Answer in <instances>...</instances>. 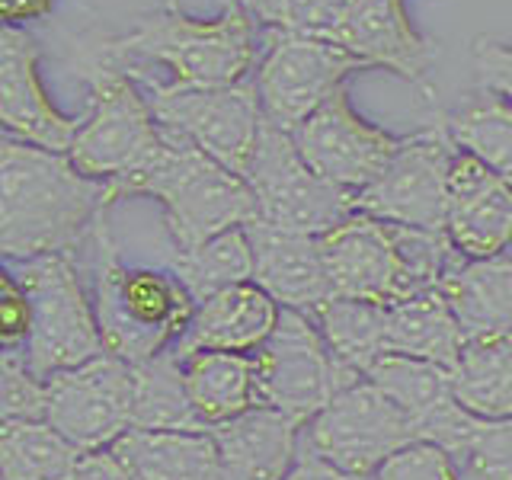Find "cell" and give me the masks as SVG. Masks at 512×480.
<instances>
[{
  "instance_id": "cell-1",
  "label": "cell",
  "mask_w": 512,
  "mask_h": 480,
  "mask_svg": "<svg viewBox=\"0 0 512 480\" xmlns=\"http://www.w3.org/2000/svg\"><path fill=\"white\" fill-rule=\"evenodd\" d=\"M109 205V183L80 173L68 154L13 138L0 144V250L10 263L74 253Z\"/></svg>"
},
{
  "instance_id": "cell-2",
  "label": "cell",
  "mask_w": 512,
  "mask_h": 480,
  "mask_svg": "<svg viewBox=\"0 0 512 480\" xmlns=\"http://www.w3.org/2000/svg\"><path fill=\"white\" fill-rule=\"evenodd\" d=\"M333 298L394 304L442 288L464 256L448 234L404 228L362 212L320 237Z\"/></svg>"
},
{
  "instance_id": "cell-3",
  "label": "cell",
  "mask_w": 512,
  "mask_h": 480,
  "mask_svg": "<svg viewBox=\"0 0 512 480\" xmlns=\"http://www.w3.org/2000/svg\"><path fill=\"white\" fill-rule=\"evenodd\" d=\"M93 311L106 352L128 365L148 362L186 333L196 301L176 272L128 269L109 240L106 218L93 234Z\"/></svg>"
},
{
  "instance_id": "cell-4",
  "label": "cell",
  "mask_w": 512,
  "mask_h": 480,
  "mask_svg": "<svg viewBox=\"0 0 512 480\" xmlns=\"http://www.w3.org/2000/svg\"><path fill=\"white\" fill-rule=\"evenodd\" d=\"M128 196H154L164 205L176 253L196 250L224 231L256 221V199L244 176L170 128L164 151L132 183Z\"/></svg>"
},
{
  "instance_id": "cell-5",
  "label": "cell",
  "mask_w": 512,
  "mask_h": 480,
  "mask_svg": "<svg viewBox=\"0 0 512 480\" xmlns=\"http://www.w3.org/2000/svg\"><path fill=\"white\" fill-rule=\"evenodd\" d=\"M109 52L164 64L176 87H231L253 74L256 20L237 0L215 20H196L180 7H167L138 20L128 36L112 39Z\"/></svg>"
},
{
  "instance_id": "cell-6",
  "label": "cell",
  "mask_w": 512,
  "mask_h": 480,
  "mask_svg": "<svg viewBox=\"0 0 512 480\" xmlns=\"http://www.w3.org/2000/svg\"><path fill=\"white\" fill-rule=\"evenodd\" d=\"M90 96V116L80 122L68 157L80 173L109 183V196L116 202L128 196L132 183L160 157L167 128L157 122L151 100L125 71L93 68Z\"/></svg>"
},
{
  "instance_id": "cell-7",
  "label": "cell",
  "mask_w": 512,
  "mask_h": 480,
  "mask_svg": "<svg viewBox=\"0 0 512 480\" xmlns=\"http://www.w3.org/2000/svg\"><path fill=\"white\" fill-rule=\"evenodd\" d=\"M16 282L23 285L32 311L29 343L23 352L39 378L103 356L106 343L96 324L93 298L74 266V253L26 260L20 263Z\"/></svg>"
},
{
  "instance_id": "cell-8",
  "label": "cell",
  "mask_w": 512,
  "mask_h": 480,
  "mask_svg": "<svg viewBox=\"0 0 512 480\" xmlns=\"http://www.w3.org/2000/svg\"><path fill=\"white\" fill-rule=\"evenodd\" d=\"M244 180L256 199V221L269 228L324 237L356 215V199L327 183L301 157L295 138L266 119Z\"/></svg>"
},
{
  "instance_id": "cell-9",
  "label": "cell",
  "mask_w": 512,
  "mask_h": 480,
  "mask_svg": "<svg viewBox=\"0 0 512 480\" xmlns=\"http://www.w3.org/2000/svg\"><path fill=\"white\" fill-rule=\"evenodd\" d=\"M352 368L333 356L324 333L301 311L282 308L276 330L256 349L260 407H272L308 426L330 400L359 381Z\"/></svg>"
},
{
  "instance_id": "cell-10",
  "label": "cell",
  "mask_w": 512,
  "mask_h": 480,
  "mask_svg": "<svg viewBox=\"0 0 512 480\" xmlns=\"http://www.w3.org/2000/svg\"><path fill=\"white\" fill-rule=\"evenodd\" d=\"M356 71H368V64L330 39L272 32L266 55L253 71L263 119L295 135L320 106H327L343 90V80Z\"/></svg>"
},
{
  "instance_id": "cell-11",
  "label": "cell",
  "mask_w": 512,
  "mask_h": 480,
  "mask_svg": "<svg viewBox=\"0 0 512 480\" xmlns=\"http://www.w3.org/2000/svg\"><path fill=\"white\" fill-rule=\"evenodd\" d=\"M148 100L160 125L237 176H247L263 132V106L253 77L231 87H176L151 80Z\"/></svg>"
},
{
  "instance_id": "cell-12",
  "label": "cell",
  "mask_w": 512,
  "mask_h": 480,
  "mask_svg": "<svg viewBox=\"0 0 512 480\" xmlns=\"http://www.w3.org/2000/svg\"><path fill=\"white\" fill-rule=\"evenodd\" d=\"M304 439L336 468L375 477L384 461L420 442V429L375 381L359 378L304 426Z\"/></svg>"
},
{
  "instance_id": "cell-13",
  "label": "cell",
  "mask_w": 512,
  "mask_h": 480,
  "mask_svg": "<svg viewBox=\"0 0 512 480\" xmlns=\"http://www.w3.org/2000/svg\"><path fill=\"white\" fill-rule=\"evenodd\" d=\"M455 154L458 144L448 135L445 122L426 132L404 135L378 180L356 196V212L404 224V228L445 234L448 170Z\"/></svg>"
},
{
  "instance_id": "cell-14",
  "label": "cell",
  "mask_w": 512,
  "mask_h": 480,
  "mask_svg": "<svg viewBox=\"0 0 512 480\" xmlns=\"http://www.w3.org/2000/svg\"><path fill=\"white\" fill-rule=\"evenodd\" d=\"M132 391V365L103 352L45 378V423L80 452H100L132 429Z\"/></svg>"
},
{
  "instance_id": "cell-15",
  "label": "cell",
  "mask_w": 512,
  "mask_h": 480,
  "mask_svg": "<svg viewBox=\"0 0 512 480\" xmlns=\"http://www.w3.org/2000/svg\"><path fill=\"white\" fill-rule=\"evenodd\" d=\"M292 138L301 157L327 183L343 189L352 199L378 180L394 151L400 148V141H404L397 135H388L372 122H365L352 109L346 90L336 93L327 106H320Z\"/></svg>"
},
{
  "instance_id": "cell-16",
  "label": "cell",
  "mask_w": 512,
  "mask_h": 480,
  "mask_svg": "<svg viewBox=\"0 0 512 480\" xmlns=\"http://www.w3.org/2000/svg\"><path fill=\"white\" fill-rule=\"evenodd\" d=\"M0 125L4 138L68 154L80 122L55 109L39 80V45L23 26L0 29Z\"/></svg>"
},
{
  "instance_id": "cell-17",
  "label": "cell",
  "mask_w": 512,
  "mask_h": 480,
  "mask_svg": "<svg viewBox=\"0 0 512 480\" xmlns=\"http://www.w3.org/2000/svg\"><path fill=\"white\" fill-rule=\"evenodd\" d=\"M445 234L464 260L503 256L512 240V186L461 148L448 170Z\"/></svg>"
},
{
  "instance_id": "cell-18",
  "label": "cell",
  "mask_w": 512,
  "mask_h": 480,
  "mask_svg": "<svg viewBox=\"0 0 512 480\" xmlns=\"http://www.w3.org/2000/svg\"><path fill=\"white\" fill-rule=\"evenodd\" d=\"M330 42L372 68H388L410 84H423L432 64V45L407 20L404 0H349Z\"/></svg>"
},
{
  "instance_id": "cell-19",
  "label": "cell",
  "mask_w": 512,
  "mask_h": 480,
  "mask_svg": "<svg viewBox=\"0 0 512 480\" xmlns=\"http://www.w3.org/2000/svg\"><path fill=\"white\" fill-rule=\"evenodd\" d=\"M253 247V282L276 298L279 308L314 314L330 301V276L320 237L269 228L263 221L247 224Z\"/></svg>"
},
{
  "instance_id": "cell-20",
  "label": "cell",
  "mask_w": 512,
  "mask_h": 480,
  "mask_svg": "<svg viewBox=\"0 0 512 480\" xmlns=\"http://www.w3.org/2000/svg\"><path fill=\"white\" fill-rule=\"evenodd\" d=\"M282 308L256 282L234 285L196 304L186 333L173 343L180 359L196 352H256L276 330Z\"/></svg>"
},
{
  "instance_id": "cell-21",
  "label": "cell",
  "mask_w": 512,
  "mask_h": 480,
  "mask_svg": "<svg viewBox=\"0 0 512 480\" xmlns=\"http://www.w3.org/2000/svg\"><path fill=\"white\" fill-rule=\"evenodd\" d=\"M301 423L272 407H253L237 420L212 426L221 480H285L298 458Z\"/></svg>"
},
{
  "instance_id": "cell-22",
  "label": "cell",
  "mask_w": 512,
  "mask_h": 480,
  "mask_svg": "<svg viewBox=\"0 0 512 480\" xmlns=\"http://www.w3.org/2000/svg\"><path fill=\"white\" fill-rule=\"evenodd\" d=\"M468 333L455 317L442 288L388 304L384 314V356H410L455 368Z\"/></svg>"
},
{
  "instance_id": "cell-23",
  "label": "cell",
  "mask_w": 512,
  "mask_h": 480,
  "mask_svg": "<svg viewBox=\"0 0 512 480\" xmlns=\"http://www.w3.org/2000/svg\"><path fill=\"white\" fill-rule=\"evenodd\" d=\"M442 295L452 304L468 340L477 336H509L512 340V260H461L442 282Z\"/></svg>"
},
{
  "instance_id": "cell-24",
  "label": "cell",
  "mask_w": 512,
  "mask_h": 480,
  "mask_svg": "<svg viewBox=\"0 0 512 480\" xmlns=\"http://www.w3.org/2000/svg\"><path fill=\"white\" fill-rule=\"evenodd\" d=\"M180 362L192 407L208 429L260 407L256 352H196Z\"/></svg>"
},
{
  "instance_id": "cell-25",
  "label": "cell",
  "mask_w": 512,
  "mask_h": 480,
  "mask_svg": "<svg viewBox=\"0 0 512 480\" xmlns=\"http://www.w3.org/2000/svg\"><path fill=\"white\" fill-rule=\"evenodd\" d=\"M138 480H221V458L212 432L128 429L109 445Z\"/></svg>"
},
{
  "instance_id": "cell-26",
  "label": "cell",
  "mask_w": 512,
  "mask_h": 480,
  "mask_svg": "<svg viewBox=\"0 0 512 480\" xmlns=\"http://www.w3.org/2000/svg\"><path fill=\"white\" fill-rule=\"evenodd\" d=\"M365 378L375 381L410 416L416 429H420V442H429L432 432L461 407L455 397L452 368L436 362L410 356H381L365 372Z\"/></svg>"
},
{
  "instance_id": "cell-27",
  "label": "cell",
  "mask_w": 512,
  "mask_h": 480,
  "mask_svg": "<svg viewBox=\"0 0 512 480\" xmlns=\"http://www.w3.org/2000/svg\"><path fill=\"white\" fill-rule=\"evenodd\" d=\"M132 429L151 432H208L202 416L192 407L183 362L170 349L154 359L132 365Z\"/></svg>"
},
{
  "instance_id": "cell-28",
  "label": "cell",
  "mask_w": 512,
  "mask_h": 480,
  "mask_svg": "<svg viewBox=\"0 0 512 480\" xmlns=\"http://www.w3.org/2000/svg\"><path fill=\"white\" fill-rule=\"evenodd\" d=\"M461 480H512V420H484L458 407L432 432Z\"/></svg>"
},
{
  "instance_id": "cell-29",
  "label": "cell",
  "mask_w": 512,
  "mask_h": 480,
  "mask_svg": "<svg viewBox=\"0 0 512 480\" xmlns=\"http://www.w3.org/2000/svg\"><path fill=\"white\" fill-rule=\"evenodd\" d=\"M455 397L464 410L484 420H512V340L477 336L452 368Z\"/></svg>"
},
{
  "instance_id": "cell-30",
  "label": "cell",
  "mask_w": 512,
  "mask_h": 480,
  "mask_svg": "<svg viewBox=\"0 0 512 480\" xmlns=\"http://www.w3.org/2000/svg\"><path fill=\"white\" fill-rule=\"evenodd\" d=\"M74 442L45 420L0 423V474L4 480H71L80 458Z\"/></svg>"
},
{
  "instance_id": "cell-31",
  "label": "cell",
  "mask_w": 512,
  "mask_h": 480,
  "mask_svg": "<svg viewBox=\"0 0 512 480\" xmlns=\"http://www.w3.org/2000/svg\"><path fill=\"white\" fill-rule=\"evenodd\" d=\"M384 314L388 304L330 298L311 314V320L324 333L333 356L365 378L368 368L384 356Z\"/></svg>"
},
{
  "instance_id": "cell-32",
  "label": "cell",
  "mask_w": 512,
  "mask_h": 480,
  "mask_svg": "<svg viewBox=\"0 0 512 480\" xmlns=\"http://www.w3.org/2000/svg\"><path fill=\"white\" fill-rule=\"evenodd\" d=\"M173 272L196 304L234 285L253 282V247L247 228H231L196 250L173 253Z\"/></svg>"
},
{
  "instance_id": "cell-33",
  "label": "cell",
  "mask_w": 512,
  "mask_h": 480,
  "mask_svg": "<svg viewBox=\"0 0 512 480\" xmlns=\"http://www.w3.org/2000/svg\"><path fill=\"white\" fill-rule=\"evenodd\" d=\"M442 122L461 151L484 160L500 180L512 186V103L496 93H480Z\"/></svg>"
},
{
  "instance_id": "cell-34",
  "label": "cell",
  "mask_w": 512,
  "mask_h": 480,
  "mask_svg": "<svg viewBox=\"0 0 512 480\" xmlns=\"http://www.w3.org/2000/svg\"><path fill=\"white\" fill-rule=\"evenodd\" d=\"M349 0H250L247 10L256 23L288 36L330 39L343 20Z\"/></svg>"
},
{
  "instance_id": "cell-35",
  "label": "cell",
  "mask_w": 512,
  "mask_h": 480,
  "mask_svg": "<svg viewBox=\"0 0 512 480\" xmlns=\"http://www.w3.org/2000/svg\"><path fill=\"white\" fill-rule=\"evenodd\" d=\"M45 420V378L32 372L26 352L4 349L0 356V423Z\"/></svg>"
},
{
  "instance_id": "cell-36",
  "label": "cell",
  "mask_w": 512,
  "mask_h": 480,
  "mask_svg": "<svg viewBox=\"0 0 512 480\" xmlns=\"http://www.w3.org/2000/svg\"><path fill=\"white\" fill-rule=\"evenodd\" d=\"M372 480H461L452 458L439 445L416 442L391 461H384Z\"/></svg>"
},
{
  "instance_id": "cell-37",
  "label": "cell",
  "mask_w": 512,
  "mask_h": 480,
  "mask_svg": "<svg viewBox=\"0 0 512 480\" xmlns=\"http://www.w3.org/2000/svg\"><path fill=\"white\" fill-rule=\"evenodd\" d=\"M474 74L477 84L484 93L503 96L506 103H512V48L500 42L477 39L474 42Z\"/></svg>"
},
{
  "instance_id": "cell-38",
  "label": "cell",
  "mask_w": 512,
  "mask_h": 480,
  "mask_svg": "<svg viewBox=\"0 0 512 480\" xmlns=\"http://www.w3.org/2000/svg\"><path fill=\"white\" fill-rule=\"evenodd\" d=\"M32 327V311L23 285L16 282L13 272L4 276V301H0V336H4V349H26Z\"/></svg>"
},
{
  "instance_id": "cell-39",
  "label": "cell",
  "mask_w": 512,
  "mask_h": 480,
  "mask_svg": "<svg viewBox=\"0 0 512 480\" xmlns=\"http://www.w3.org/2000/svg\"><path fill=\"white\" fill-rule=\"evenodd\" d=\"M285 480H372V477H359V474H349L343 468H336L333 461H327L308 439H304V429H301L298 458H295L292 471H288Z\"/></svg>"
},
{
  "instance_id": "cell-40",
  "label": "cell",
  "mask_w": 512,
  "mask_h": 480,
  "mask_svg": "<svg viewBox=\"0 0 512 480\" xmlns=\"http://www.w3.org/2000/svg\"><path fill=\"white\" fill-rule=\"evenodd\" d=\"M71 480H138V474L112 448H100V452H87L80 458Z\"/></svg>"
},
{
  "instance_id": "cell-41",
  "label": "cell",
  "mask_w": 512,
  "mask_h": 480,
  "mask_svg": "<svg viewBox=\"0 0 512 480\" xmlns=\"http://www.w3.org/2000/svg\"><path fill=\"white\" fill-rule=\"evenodd\" d=\"M55 7V0H0V16L7 26H23L29 20H42Z\"/></svg>"
},
{
  "instance_id": "cell-42",
  "label": "cell",
  "mask_w": 512,
  "mask_h": 480,
  "mask_svg": "<svg viewBox=\"0 0 512 480\" xmlns=\"http://www.w3.org/2000/svg\"><path fill=\"white\" fill-rule=\"evenodd\" d=\"M503 256H509V260H512V240H509V247H506V253Z\"/></svg>"
},
{
  "instance_id": "cell-43",
  "label": "cell",
  "mask_w": 512,
  "mask_h": 480,
  "mask_svg": "<svg viewBox=\"0 0 512 480\" xmlns=\"http://www.w3.org/2000/svg\"><path fill=\"white\" fill-rule=\"evenodd\" d=\"M237 4H240V7H247V4H250V0H237Z\"/></svg>"
}]
</instances>
